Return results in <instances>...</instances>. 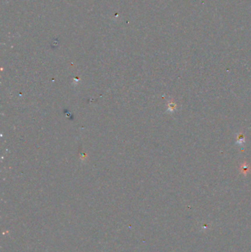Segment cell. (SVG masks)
Masks as SVG:
<instances>
[{
  "label": "cell",
  "instance_id": "1",
  "mask_svg": "<svg viewBox=\"0 0 251 252\" xmlns=\"http://www.w3.org/2000/svg\"><path fill=\"white\" fill-rule=\"evenodd\" d=\"M250 170V167L248 166V164H247L246 162H245V163L242 164V166L240 167L241 172H242V173H244L245 175L247 174V173H248V170Z\"/></svg>",
  "mask_w": 251,
  "mask_h": 252
},
{
  "label": "cell",
  "instance_id": "2",
  "mask_svg": "<svg viewBox=\"0 0 251 252\" xmlns=\"http://www.w3.org/2000/svg\"><path fill=\"white\" fill-rule=\"evenodd\" d=\"M245 136H243V134H238L237 143L239 144V145H242L244 143H245Z\"/></svg>",
  "mask_w": 251,
  "mask_h": 252
}]
</instances>
